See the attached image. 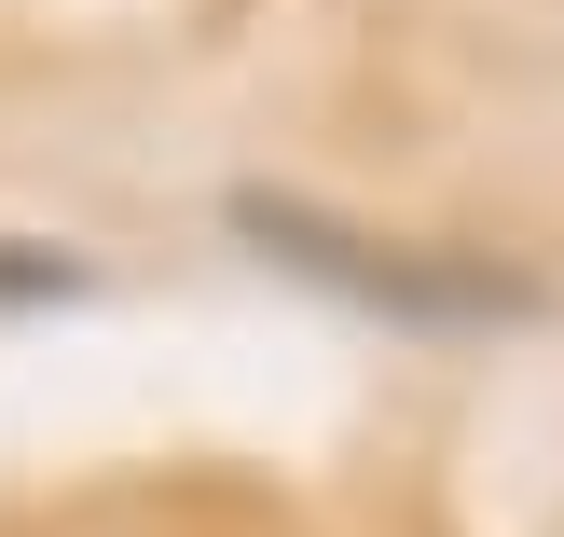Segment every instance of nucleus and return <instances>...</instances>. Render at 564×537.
Here are the masks:
<instances>
[{"label": "nucleus", "instance_id": "obj_1", "mask_svg": "<svg viewBox=\"0 0 564 537\" xmlns=\"http://www.w3.org/2000/svg\"><path fill=\"white\" fill-rule=\"evenodd\" d=\"M235 235H262L290 276H317V290H345V303H386V318H523V276H482V262H400V248H372V235H345V221H317V207H275V193H235Z\"/></svg>", "mask_w": 564, "mask_h": 537}, {"label": "nucleus", "instance_id": "obj_2", "mask_svg": "<svg viewBox=\"0 0 564 537\" xmlns=\"http://www.w3.org/2000/svg\"><path fill=\"white\" fill-rule=\"evenodd\" d=\"M28 290H69V262H42V248H0V303H28Z\"/></svg>", "mask_w": 564, "mask_h": 537}]
</instances>
